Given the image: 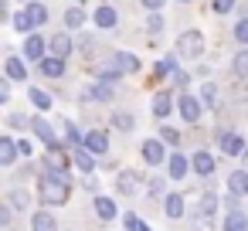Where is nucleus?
I'll return each mask as SVG.
<instances>
[{
	"mask_svg": "<svg viewBox=\"0 0 248 231\" xmlns=\"http://www.w3.org/2000/svg\"><path fill=\"white\" fill-rule=\"evenodd\" d=\"M184 207H187V204H184V197H180L177 190H170V194L163 197V211H167V217H173V221L184 217Z\"/></svg>",
	"mask_w": 248,
	"mask_h": 231,
	"instance_id": "nucleus-16",
	"label": "nucleus"
},
{
	"mask_svg": "<svg viewBox=\"0 0 248 231\" xmlns=\"http://www.w3.org/2000/svg\"><path fill=\"white\" fill-rule=\"evenodd\" d=\"M170 106H173V99H170L167 92H160V95L153 99V116H160V119H163V116H170V112H173Z\"/></svg>",
	"mask_w": 248,
	"mask_h": 231,
	"instance_id": "nucleus-26",
	"label": "nucleus"
},
{
	"mask_svg": "<svg viewBox=\"0 0 248 231\" xmlns=\"http://www.w3.org/2000/svg\"><path fill=\"white\" fill-rule=\"evenodd\" d=\"M167 75H170V78L177 75V58H173V55H167V58L156 62V78H167Z\"/></svg>",
	"mask_w": 248,
	"mask_h": 231,
	"instance_id": "nucleus-25",
	"label": "nucleus"
},
{
	"mask_svg": "<svg viewBox=\"0 0 248 231\" xmlns=\"http://www.w3.org/2000/svg\"><path fill=\"white\" fill-rule=\"evenodd\" d=\"M123 224H126V231H150V228H146L136 214H126V217H123Z\"/></svg>",
	"mask_w": 248,
	"mask_h": 231,
	"instance_id": "nucleus-36",
	"label": "nucleus"
},
{
	"mask_svg": "<svg viewBox=\"0 0 248 231\" xmlns=\"http://www.w3.org/2000/svg\"><path fill=\"white\" fill-rule=\"evenodd\" d=\"M95 24H99L102 31H112V28L119 24V14H116V11H112L109 4H102V7L95 11Z\"/></svg>",
	"mask_w": 248,
	"mask_h": 231,
	"instance_id": "nucleus-17",
	"label": "nucleus"
},
{
	"mask_svg": "<svg viewBox=\"0 0 248 231\" xmlns=\"http://www.w3.org/2000/svg\"><path fill=\"white\" fill-rule=\"evenodd\" d=\"M245 160H248V150H245Z\"/></svg>",
	"mask_w": 248,
	"mask_h": 231,
	"instance_id": "nucleus-46",
	"label": "nucleus"
},
{
	"mask_svg": "<svg viewBox=\"0 0 248 231\" xmlns=\"http://www.w3.org/2000/svg\"><path fill=\"white\" fill-rule=\"evenodd\" d=\"M11 204H14V207H28V197H24L21 190H14V194H11Z\"/></svg>",
	"mask_w": 248,
	"mask_h": 231,
	"instance_id": "nucleus-41",
	"label": "nucleus"
},
{
	"mask_svg": "<svg viewBox=\"0 0 248 231\" xmlns=\"http://www.w3.org/2000/svg\"><path fill=\"white\" fill-rule=\"evenodd\" d=\"M31 129H34V136H38L48 150H51V146H58V139H55V126H51L45 116H34V119H31Z\"/></svg>",
	"mask_w": 248,
	"mask_h": 231,
	"instance_id": "nucleus-5",
	"label": "nucleus"
},
{
	"mask_svg": "<svg viewBox=\"0 0 248 231\" xmlns=\"http://www.w3.org/2000/svg\"><path fill=\"white\" fill-rule=\"evenodd\" d=\"M201 102H204V106H217V89H214V82H204V89H201Z\"/></svg>",
	"mask_w": 248,
	"mask_h": 231,
	"instance_id": "nucleus-33",
	"label": "nucleus"
},
{
	"mask_svg": "<svg viewBox=\"0 0 248 231\" xmlns=\"http://www.w3.org/2000/svg\"><path fill=\"white\" fill-rule=\"evenodd\" d=\"M28 99H31L38 109H51V95H48V92H41V89H28Z\"/></svg>",
	"mask_w": 248,
	"mask_h": 231,
	"instance_id": "nucleus-31",
	"label": "nucleus"
},
{
	"mask_svg": "<svg viewBox=\"0 0 248 231\" xmlns=\"http://www.w3.org/2000/svg\"><path fill=\"white\" fill-rule=\"evenodd\" d=\"M234 4H238V0H211L214 14H228V11H234Z\"/></svg>",
	"mask_w": 248,
	"mask_h": 231,
	"instance_id": "nucleus-38",
	"label": "nucleus"
},
{
	"mask_svg": "<svg viewBox=\"0 0 248 231\" xmlns=\"http://www.w3.org/2000/svg\"><path fill=\"white\" fill-rule=\"evenodd\" d=\"M17 143H14V136H0V167H14V160H17Z\"/></svg>",
	"mask_w": 248,
	"mask_h": 231,
	"instance_id": "nucleus-13",
	"label": "nucleus"
},
{
	"mask_svg": "<svg viewBox=\"0 0 248 231\" xmlns=\"http://www.w3.org/2000/svg\"><path fill=\"white\" fill-rule=\"evenodd\" d=\"M190 167H194V173H201V177H211V173H214V156H211L207 150H197V153L190 156Z\"/></svg>",
	"mask_w": 248,
	"mask_h": 231,
	"instance_id": "nucleus-11",
	"label": "nucleus"
},
{
	"mask_svg": "<svg viewBox=\"0 0 248 231\" xmlns=\"http://www.w3.org/2000/svg\"><path fill=\"white\" fill-rule=\"evenodd\" d=\"M245 150H248L245 136H238V133H221V153H228V156H241Z\"/></svg>",
	"mask_w": 248,
	"mask_h": 231,
	"instance_id": "nucleus-7",
	"label": "nucleus"
},
{
	"mask_svg": "<svg viewBox=\"0 0 248 231\" xmlns=\"http://www.w3.org/2000/svg\"><path fill=\"white\" fill-rule=\"evenodd\" d=\"M4 68H7V78H14V82H24V78H28V65H24L17 55H11V58L4 62Z\"/></svg>",
	"mask_w": 248,
	"mask_h": 231,
	"instance_id": "nucleus-19",
	"label": "nucleus"
},
{
	"mask_svg": "<svg viewBox=\"0 0 248 231\" xmlns=\"http://www.w3.org/2000/svg\"><path fill=\"white\" fill-rule=\"evenodd\" d=\"M224 231H248V217H245L241 211H231V214L224 217Z\"/></svg>",
	"mask_w": 248,
	"mask_h": 231,
	"instance_id": "nucleus-24",
	"label": "nucleus"
},
{
	"mask_svg": "<svg viewBox=\"0 0 248 231\" xmlns=\"http://www.w3.org/2000/svg\"><path fill=\"white\" fill-rule=\"evenodd\" d=\"M112 126H116V129H133V116H129V112H116V116H112Z\"/></svg>",
	"mask_w": 248,
	"mask_h": 231,
	"instance_id": "nucleus-35",
	"label": "nucleus"
},
{
	"mask_svg": "<svg viewBox=\"0 0 248 231\" xmlns=\"http://www.w3.org/2000/svg\"><path fill=\"white\" fill-rule=\"evenodd\" d=\"M163 4H167V0H143V7H146V11H153V14H156Z\"/></svg>",
	"mask_w": 248,
	"mask_h": 231,
	"instance_id": "nucleus-43",
	"label": "nucleus"
},
{
	"mask_svg": "<svg viewBox=\"0 0 248 231\" xmlns=\"http://www.w3.org/2000/svg\"><path fill=\"white\" fill-rule=\"evenodd\" d=\"M140 187H143V177H140L136 170H119V177H116V190H119V194L133 197Z\"/></svg>",
	"mask_w": 248,
	"mask_h": 231,
	"instance_id": "nucleus-4",
	"label": "nucleus"
},
{
	"mask_svg": "<svg viewBox=\"0 0 248 231\" xmlns=\"http://www.w3.org/2000/svg\"><path fill=\"white\" fill-rule=\"evenodd\" d=\"M234 38H238V41L248 48V17H241V21L234 24Z\"/></svg>",
	"mask_w": 248,
	"mask_h": 231,
	"instance_id": "nucleus-37",
	"label": "nucleus"
},
{
	"mask_svg": "<svg viewBox=\"0 0 248 231\" xmlns=\"http://www.w3.org/2000/svg\"><path fill=\"white\" fill-rule=\"evenodd\" d=\"M177 55H184V58H201V55H204V38H201V31H184V34L177 38Z\"/></svg>",
	"mask_w": 248,
	"mask_h": 231,
	"instance_id": "nucleus-3",
	"label": "nucleus"
},
{
	"mask_svg": "<svg viewBox=\"0 0 248 231\" xmlns=\"http://www.w3.org/2000/svg\"><path fill=\"white\" fill-rule=\"evenodd\" d=\"M11 24H14V31H21V34H34V24H31V17H28V11L14 14V17H11Z\"/></svg>",
	"mask_w": 248,
	"mask_h": 231,
	"instance_id": "nucleus-29",
	"label": "nucleus"
},
{
	"mask_svg": "<svg viewBox=\"0 0 248 231\" xmlns=\"http://www.w3.org/2000/svg\"><path fill=\"white\" fill-rule=\"evenodd\" d=\"M146 28H150V31L156 34V31H163L167 24H163V17H160V14H150V21H146Z\"/></svg>",
	"mask_w": 248,
	"mask_h": 231,
	"instance_id": "nucleus-40",
	"label": "nucleus"
},
{
	"mask_svg": "<svg viewBox=\"0 0 248 231\" xmlns=\"http://www.w3.org/2000/svg\"><path fill=\"white\" fill-rule=\"evenodd\" d=\"M65 136H68V143H75V146H78V150H82V146H85V136H82V129H78V126H75V123H72V119H68V123H65Z\"/></svg>",
	"mask_w": 248,
	"mask_h": 231,
	"instance_id": "nucleus-32",
	"label": "nucleus"
},
{
	"mask_svg": "<svg viewBox=\"0 0 248 231\" xmlns=\"http://www.w3.org/2000/svg\"><path fill=\"white\" fill-rule=\"evenodd\" d=\"M72 163H75L82 173H92V170H95V160H92L89 150H75V160H72Z\"/></svg>",
	"mask_w": 248,
	"mask_h": 231,
	"instance_id": "nucleus-28",
	"label": "nucleus"
},
{
	"mask_svg": "<svg viewBox=\"0 0 248 231\" xmlns=\"http://www.w3.org/2000/svg\"><path fill=\"white\" fill-rule=\"evenodd\" d=\"M187 170H194V167H190V160H187L184 153H170V156H167V173H170L173 180H184Z\"/></svg>",
	"mask_w": 248,
	"mask_h": 231,
	"instance_id": "nucleus-8",
	"label": "nucleus"
},
{
	"mask_svg": "<svg viewBox=\"0 0 248 231\" xmlns=\"http://www.w3.org/2000/svg\"><path fill=\"white\" fill-rule=\"evenodd\" d=\"M234 75H248V48H241L234 55Z\"/></svg>",
	"mask_w": 248,
	"mask_h": 231,
	"instance_id": "nucleus-34",
	"label": "nucleus"
},
{
	"mask_svg": "<svg viewBox=\"0 0 248 231\" xmlns=\"http://www.w3.org/2000/svg\"><path fill=\"white\" fill-rule=\"evenodd\" d=\"M78 4H82V0H78Z\"/></svg>",
	"mask_w": 248,
	"mask_h": 231,
	"instance_id": "nucleus-48",
	"label": "nucleus"
},
{
	"mask_svg": "<svg viewBox=\"0 0 248 231\" xmlns=\"http://www.w3.org/2000/svg\"><path fill=\"white\" fill-rule=\"evenodd\" d=\"M95 214L102 221H112V217H119V207H116L112 197H95Z\"/></svg>",
	"mask_w": 248,
	"mask_h": 231,
	"instance_id": "nucleus-20",
	"label": "nucleus"
},
{
	"mask_svg": "<svg viewBox=\"0 0 248 231\" xmlns=\"http://www.w3.org/2000/svg\"><path fill=\"white\" fill-rule=\"evenodd\" d=\"M82 150H89L92 156H99V153H109V139H106V133H99V129L85 133V146H82Z\"/></svg>",
	"mask_w": 248,
	"mask_h": 231,
	"instance_id": "nucleus-10",
	"label": "nucleus"
},
{
	"mask_svg": "<svg viewBox=\"0 0 248 231\" xmlns=\"http://www.w3.org/2000/svg\"><path fill=\"white\" fill-rule=\"evenodd\" d=\"M28 17H31V24H34V28H41V24L48 21V7H45V4H38V0H31V4H28Z\"/></svg>",
	"mask_w": 248,
	"mask_h": 231,
	"instance_id": "nucleus-23",
	"label": "nucleus"
},
{
	"mask_svg": "<svg viewBox=\"0 0 248 231\" xmlns=\"http://www.w3.org/2000/svg\"><path fill=\"white\" fill-rule=\"evenodd\" d=\"M38 194L45 207H62L68 200V173L65 170H45L38 180Z\"/></svg>",
	"mask_w": 248,
	"mask_h": 231,
	"instance_id": "nucleus-1",
	"label": "nucleus"
},
{
	"mask_svg": "<svg viewBox=\"0 0 248 231\" xmlns=\"http://www.w3.org/2000/svg\"><path fill=\"white\" fill-rule=\"evenodd\" d=\"M45 163H48V170H65V167H68V160H65L62 146H51V150H48V160H45Z\"/></svg>",
	"mask_w": 248,
	"mask_h": 231,
	"instance_id": "nucleus-27",
	"label": "nucleus"
},
{
	"mask_svg": "<svg viewBox=\"0 0 248 231\" xmlns=\"http://www.w3.org/2000/svg\"><path fill=\"white\" fill-rule=\"evenodd\" d=\"M65 24H68V28H85V11H82V7H68Z\"/></svg>",
	"mask_w": 248,
	"mask_h": 231,
	"instance_id": "nucleus-30",
	"label": "nucleus"
},
{
	"mask_svg": "<svg viewBox=\"0 0 248 231\" xmlns=\"http://www.w3.org/2000/svg\"><path fill=\"white\" fill-rule=\"evenodd\" d=\"M184 4H190V0H184Z\"/></svg>",
	"mask_w": 248,
	"mask_h": 231,
	"instance_id": "nucleus-47",
	"label": "nucleus"
},
{
	"mask_svg": "<svg viewBox=\"0 0 248 231\" xmlns=\"http://www.w3.org/2000/svg\"><path fill=\"white\" fill-rule=\"evenodd\" d=\"M136 68H140V58H136V55L116 51V55L99 68V82H116L119 75H129V72H136Z\"/></svg>",
	"mask_w": 248,
	"mask_h": 231,
	"instance_id": "nucleus-2",
	"label": "nucleus"
},
{
	"mask_svg": "<svg viewBox=\"0 0 248 231\" xmlns=\"http://www.w3.org/2000/svg\"><path fill=\"white\" fill-rule=\"evenodd\" d=\"M41 75H45V78H62V75H65V62L55 58V55L45 58V62H41Z\"/></svg>",
	"mask_w": 248,
	"mask_h": 231,
	"instance_id": "nucleus-21",
	"label": "nucleus"
},
{
	"mask_svg": "<svg viewBox=\"0 0 248 231\" xmlns=\"http://www.w3.org/2000/svg\"><path fill=\"white\" fill-rule=\"evenodd\" d=\"M150 194H156V197L163 194V180H160V177H153V180H150Z\"/></svg>",
	"mask_w": 248,
	"mask_h": 231,
	"instance_id": "nucleus-42",
	"label": "nucleus"
},
{
	"mask_svg": "<svg viewBox=\"0 0 248 231\" xmlns=\"http://www.w3.org/2000/svg\"><path fill=\"white\" fill-rule=\"evenodd\" d=\"M45 38H38V34H28V41H24V55H28V62H45Z\"/></svg>",
	"mask_w": 248,
	"mask_h": 231,
	"instance_id": "nucleus-14",
	"label": "nucleus"
},
{
	"mask_svg": "<svg viewBox=\"0 0 248 231\" xmlns=\"http://www.w3.org/2000/svg\"><path fill=\"white\" fill-rule=\"evenodd\" d=\"M48 48H51V55H55V58H62V62H65V58L72 55V38L62 31V34H55V38L48 41Z\"/></svg>",
	"mask_w": 248,
	"mask_h": 231,
	"instance_id": "nucleus-15",
	"label": "nucleus"
},
{
	"mask_svg": "<svg viewBox=\"0 0 248 231\" xmlns=\"http://www.w3.org/2000/svg\"><path fill=\"white\" fill-rule=\"evenodd\" d=\"M180 116H184V123H197L201 119V112H204V106H201V99H194V95H180Z\"/></svg>",
	"mask_w": 248,
	"mask_h": 231,
	"instance_id": "nucleus-6",
	"label": "nucleus"
},
{
	"mask_svg": "<svg viewBox=\"0 0 248 231\" xmlns=\"http://www.w3.org/2000/svg\"><path fill=\"white\" fill-rule=\"evenodd\" d=\"M228 190L234 197H248V170H231L228 173Z\"/></svg>",
	"mask_w": 248,
	"mask_h": 231,
	"instance_id": "nucleus-12",
	"label": "nucleus"
},
{
	"mask_svg": "<svg viewBox=\"0 0 248 231\" xmlns=\"http://www.w3.org/2000/svg\"><path fill=\"white\" fill-rule=\"evenodd\" d=\"M31 228H34V231H58V217H55L51 211H38V214L31 217Z\"/></svg>",
	"mask_w": 248,
	"mask_h": 231,
	"instance_id": "nucleus-18",
	"label": "nucleus"
},
{
	"mask_svg": "<svg viewBox=\"0 0 248 231\" xmlns=\"http://www.w3.org/2000/svg\"><path fill=\"white\" fill-rule=\"evenodd\" d=\"M11 99V82H0V102Z\"/></svg>",
	"mask_w": 248,
	"mask_h": 231,
	"instance_id": "nucleus-44",
	"label": "nucleus"
},
{
	"mask_svg": "<svg viewBox=\"0 0 248 231\" xmlns=\"http://www.w3.org/2000/svg\"><path fill=\"white\" fill-rule=\"evenodd\" d=\"M143 160H146L150 167L167 163V156H163V139H146V143H143Z\"/></svg>",
	"mask_w": 248,
	"mask_h": 231,
	"instance_id": "nucleus-9",
	"label": "nucleus"
},
{
	"mask_svg": "<svg viewBox=\"0 0 248 231\" xmlns=\"http://www.w3.org/2000/svg\"><path fill=\"white\" fill-rule=\"evenodd\" d=\"M163 143H167V146H180V133L167 126V129H163Z\"/></svg>",
	"mask_w": 248,
	"mask_h": 231,
	"instance_id": "nucleus-39",
	"label": "nucleus"
},
{
	"mask_svg": "<svg viewBox=\"0 0 248 231\" xmlns=\"http://www.w3.org/2000/svg\"><path fill=\"white\" fill-rule=\"evenodd\" d=\"M17 150H21L24 156H31V143H28V139H21V143H17Z\"/></svg>",
	"mask_w": 248,
	"mask_h": 231,
	"instance_id": "nucleus-45",
	"label": "nucleus"
},
{
	"mask_svg": "<svg viewBox=\"0 0 248 231\" xmlns=\"http://www.w3.org/2000/svg\"><path fill=\"white\" fill-rule=\"evenodd\" d=\"M82 99H102V102H109V99H112V85H109V82H95L92 89L82 92Z\"/></svg>",
	"mask_w": 248,
	"mask_h": 231,
	"instance_id": "nucleus-22",
	"label": "nucleus"
},
{
	"mask_svg": "<svg viewBox=\"0 0 248 231\" xmlns=\"http://www.w3.org/2000/svg\"><path fill=\"white\" fill-rule=\"evenodd\" d=\"M28 4H31V0H28Z\"/></svg>",
	"mask_w": 248,
	"mask_h": 231,
	"instance_id": "nucleus-49",
	"label": "nucleus"
}]
</instances>
